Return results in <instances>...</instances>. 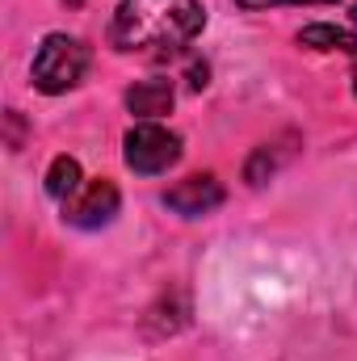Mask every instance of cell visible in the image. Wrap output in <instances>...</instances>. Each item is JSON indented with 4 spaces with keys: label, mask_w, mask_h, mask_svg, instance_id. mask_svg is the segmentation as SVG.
Listing matches in <instances>:
<instances>
[{
    "label": "cell",
    "mask_w": 357,
    "mask_h": 361,
    "mask_svg": "<svg viewBox=\"0 0 357 361\" xmlns=\"http://www.w3.org/2000/svg\"><path fill=\"white\" fill-rule=\"evenodd\" d=\"M80 160H72V156H55L51 160V169H47V193L55 197V202H72L85 185H80Z\"/></svg>",
    "instance_id": "ba28073f"
},
{
    "label": "cell",
    "mask_w": 357,
    "mask_h": 361,
    "mask_svg": "<svg viewBox=\"0 0 357 361\" xmlns=\"http://www.w3.org/2000/svg\"><path fill=\"white\" fill-rule=\"evenodd\" d=\"M173 101H177L173 80H139V85L126 89V109H131L139 122H156V118H164V114L173 109Z\"/></svg>",
    "instance_id": "8992f818"
},
{
    "label": "cell",
    "mask_w": 357,
    "mask_h": 361,
    "mask_svg": "<svg viewBox=\"0 0 357 361\" xmlns=\"http://www.w3.org/2000/svg\"><path fill=\"white\" fill-rule=\"evenodd\" d=\"M118 185L114 180H89L72 202H63V219L80 231H92V227H105L114 214H118Z\"/></svg>",
    "instance_id": "277c9868"
},
{
    "label": "cell",
    "mask_w": 357,
    "mask_h": 361,
    "mask_svg": "<svg viewBox=\"0 0 357 361\" xmlns=\"http://www.w3.org/2000/svg\"><path fill=\"white\" fill-rule=\"evenodd\" d=\"M353 92H357V55H353Z\"/></svg>",
    "instance_id": "4fadbf2b"
},
{
    "label": "cell",
    "mask_w": 357,
    "mask_h": 361,
    "mask_svg": "<svg viewBox=\"0 0 357 361\" xmlns=\"http://www.w3.org/2000/svg\"><path fill=\"white\" fill-rule=\"evenodd\" d=\"M206 25L198 0H122L109 21V47L126 55H177Z\"/></svg>",
    "instance_id": "6da1fadb"
},
{
    "label": "cell",
    "mask_w": 357,
    "mask_h": 361,
    "mask_svg": "<svg viewBox=\"0 0 357 361\" xmlns=\"http://www.w3.org/2000/svg\"><path fill=\"white\" fill-rule=\"evenodd\" d=\"M277 147H282V143H265V147L253 152V160H248V169H244L248 185H265V180L282 169V160L290 156V147H286V152H277Z\"/></svg>",
    "instance_id": "9c48e42d"
},
{
    "label": "cell",
    "mask_w": 357,
    "mask_h": 361,
    "mask_svg": "<svg viewBox=\"0 0 357 361\" xmlns=\"http://www.w3.org/2000/svg\"><path fill=\"white\" fill-rule=\"evenodd\" d=\"M206 76H210L206 63H193V68H189V85H193V89H206Z\"/></svg>",
    "instance_id": "8fae6325"
},
{
    "label": "cell",
    "mask_w": 357,
    "mask_h": 361,
    "mask_svg": "<svg viewBox=\"0 0 357 361\" xmlns=\"http://www.w3.org/2000/svg\"><path fill=\"white\" fill-rule=\"evenodd\" d=\"M89 72V47L72 34H47L38 55H34V89L47 92V97H59V92L76 89Z\"/></svg>",
    "instance_id": "7a4b0ae2"
},
{
    "label": "cell",
    "mask_w": 357,
    "mask_h": 361,
    "mask_svg": "<svg viewBox=\"0 0 357 361\" xmlns=\"http://www.w3.org/2000/svg\"><path fill=\"white\" fill-rule=\"evenodd\" d=\"M223 185L210 177V173H198V177L177 180L173 189H164V206L177 210L185 219H198V214H210L214 206H223Z\"/></svg>",
    "instance_id": "5b68a950"
},
{
    "label": "cell",
    "mask_w": 357,
    "mask_h": 361,
    "mask_svg": "<svg viewBox=\"0 0 357 361\" xmlns=\"http://www.w3.org/2000/svg\"><path fill=\"white\" fill-rule=\"evenodd\" d=\"M298 47H311V51H341V55H357V34L349 30H337L328 21H315L307 30H298Z\"/></svg>",
    "instance_id": "52a82bcc"
},
{
    "label": "cell",
    "mask_w": 357,
    "mask_h": 361,
    "mask_svg": "<svg viewBox=\"0 0 357 361\" xmlns=\"http://www.w3.org/2000/svg\"><path fill=\"white\" fill-rule=\"evenodd\" d=\"M353 25H357V4H353Z\"/></svg>",
    "instance_id": "5bb4252c"
},
{
    "label": "cell",
    "mask_w": 357,
    "mask_h": 361,
    "mask_svg": "<svg viewBox=\"0 0 357 361\" xmlns=\"http://www.w3.org/2000/svg\"><path fill=\"white\" fill-rule=\"evenodd\" d=\"M63 4H72V8H80V4H89V0H63Z\"/></svg>",
    "instance_id": "7c38bea8"
},
{
    "label": "cell",
    "mask_w": 357,
    "mask_h": 361,
    "mask_svg": "<svg viewBox=\"0 0 357 361\" xmlns=\"http://www.w3.org/2000/svg\"><path fill=\"white\" fill-rule=\"evenodd\" d=\"M240 8H277V4H337V0H236Z\"/></svg>",
    "instance_id": "30bf717a"
},
{
    "label": "cell",
    "mask_w": 357,
    "mask_h": 361,
    "mask_svg": "<svg viewBox=\"0 0 357 361\" xmlns=\"http://www.w3.org/2000/svg\"><path fill=\"white\" fill-rule=\"evenodd\" d=\"M122 156H126V169H135L139 177H160L181 160V135H173L160 122H139L126 130Z\"/></svg>",
    "instance_id": "3957f363"
}]
</instances>
